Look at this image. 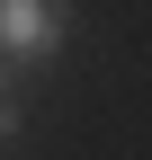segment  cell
Wrapping results in <instances>:
<instances>
[{"instance_id":"6da1fadb","label":"cell","mask_w":152,"mask_h":160,"mask_svg":"<svg viewBox=\"0 0 152 160\" xmlns=\"http://www.w3.org/2000/svg\"><path fill=\"white\" fill-rule=\"evenodd\" d=\"M63 53V0H0V62H54Z\"/></svg>"},{"instance_id":"7a4b0ae2","label":"cell","mask_w":152,"mask_h":160,"mask_svg":"<svg viewBox=\"0 0 152 160\" xmlns=\"http://www.w3.org/2000/svg\"><path fill=\"white\" fill-rule=\"evenodd\" d=\"M18 125H27V107H18V89H0V151L18 142Z\"/></svg>"},{"instance_id":"3957f363","label":"cell","mask_w":152,"mask_h":160,"mask_svg":"<svg viewBox=\"0 0 152 160\" xmlns=\"http://www.w3.org/2000/svg\"><path fill=\"white\" fill-rule=\"evenodd\" d=\"M0 89H9V62H0Z\"/></svg>"}]
</instances>
